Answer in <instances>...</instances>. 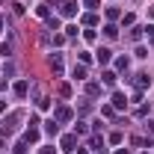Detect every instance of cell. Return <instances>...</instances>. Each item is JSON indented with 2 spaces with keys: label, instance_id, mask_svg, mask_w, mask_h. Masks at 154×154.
<instances>
[{
  "label": "cell",
  "instance_id": "9c48e42d",
  "mask_svg": "<svg viewBox=\"0 0 154 154\" xmlns=\"http://www.w3.org/2000/svg\"><path fill=\"white\" fill-rule=\"evenodd\" d=\"M104 83H107V86H113V83H116V74H113V71H104Z\"/></svg>",
  "mask_w": 154,
  "mask_h": 154
},
{
  "label": "cell",
  "instance_id": "6da1fadb",
  "mask_svg": "<svg viewBox=\"0 0 154 154\" xmlns=\"http://www.w3.org/2000/svg\"><path fill=\"white\" fill-rule=\"evenodd\" d=\"M59 12H62L65 18H71V15H77V0H62V6H59Z\"/></svg>",
  "mask_w": 154,
  "mask_h": 154
},
{
  "label": "cell",
  "instance_id": "277c9868",
  "mask_svg": "<svg viewBox=\"0 0 154 154\" xmlns=\"http://www.w3.org/2000/svg\"><path fill=\"white\" fill-rule=\"evenodd\" d=\"M125 104H128L125 95H122V92H116V95H113V107H116V110H125Z\"/></svg>",
  "mask_w": 154,
  "mask_h": 154
},
{
  "label": "cell",
  "instance_id": "5b68a950",
  "mask_svg": "<svg viewBox=\"0 0 154 154\" xmlns=\"http://www.w3.org/2000/svg\"><path fill=\"white\" fill-rule=\"evenodd\" d=\"M98 62H101V65L110 62V48H101V51H98Z\"/></svg>",
  "mask_w": 154,
  "mask_h": 154
},
{
  "label": "cell",
  "instance_id": "30bf717a",
  "mask_svg": "<svg viewBox=\"0 0 154 154\" xmlns=\"http://www.w3.org/2000/svg\"><path fill=\"white\" fill-rule=\"evenodd\" d=\"M104 33H107V36H110V38H113V36H116V33H119V30H116V27H113V24H107V27H104Z\"/></svg>",
  "mask_w": 154,
  "mask_h": 154
},
{
  "label": "cell",
  "instance_id": "4fadbf2b",
  "mask_svg": "<svg viewBox=\"0 0 154 154\" xmlns=\"http://www.w3.org/2000/svg\"><path fill=\"white\" fill-rule=\"evenodd\" d=\"M116 154H128V151H116Z\"/></svg>",
  "mask_w": 154,
  "mask_h": 154
},
{
  "label": "cell",
  "instance_id": "3957f363",
  "mask_svg": "<svg viewBox=\"0 0 154 154\" xmlns=\"http://www.w3.org/2000/svg\"><path fill=\"white\" fill-rule=\"evenodd\" d=\"M59 145H62V151H74L77 139H74V136H62V142H59Z\"/></svg>",
  "mask_w": 154,
  "mask_h": 154
},
{
  "label": "cell",
  "instance_id": "ba28073f",
  "mask_svg": "<svg viewBox=\"0 0 154 154\" xmlns=\"http://www.w3.org/2000/svg\"><path fill=\"white\" fill-rule=\"evenodd\" d=\"M36 15H38V18H48V6H45V3H38V6H36Z\"/></svg>",
  "mask_w": 154,
  "mask_h": 154
},
{
  "label": "cell",
  "instance_id": "8fae6325",
  "mask_svg": "<svg viewBox=\"0 0 154 154\" xmlns=\"http://www.w3.org/2000/svg\"><path fill=\"white\" fill-rule=\"evenodd\" d=\"M83 3H86L89 9H98V0H83Z\"/></svg>",
  "mask_w": 154,
  "mask_h": 154
},
{
  "label": "cell",
  "instance_id": "7c38bea8",
  "mask_svg": "<svg viewBox=\"0 0 154 154\" xmlns=\"http://www.w3.org/2000/svg\"><path fill=\"white\" fill-rule=\"evenodd\" d=\"M142 30H145V33H148V36L154 38V24H148V27H142Z\"/></svg>",
  "mask_w": 154,
  "mask_h": 154
},
{
  "label": "cell",
  "instance_id": "8992f818",
  "mask_svg": "<svg viewBox=\"0 0 154 154\" xmlns=\"http://www.w3.org/2000/svg\"><path fill=\"white\" fill-rule=\"evenodd\" d=\"M71 77H74V80H86V68H83V65H77L74 71H71Z\"/></svg>",
  "mask_w": 154,
  "mask_h": 154
},
{
  "label": "cell",
  "instance_id": "52a82bcc",
  "mask_svg": "<svg viewBox=\"0 0 154 154\" xmlns=\"http://www.w3.org/2000/svg\"><path fill=\"white\" fill-rule=\"evenodd\" d=\"M15 95H18V98L27 95V83H24V80H21V83H15Z\"/></svg>",
  "mask_w": 154,
  "mask_h": 154
},
{
  "label": "cell",
  "instance_id": "7a4b0ae2",
  "mask_svg": "<svg viewBox=\"0 0 154 154\" xmlns=\"http://www.w3.org/2000/svg\"><path fill=\"white\" fill-rule=\"evenodd\" d=\"M45 134L59 136V122H57V119H48V122H45Z\"/></svg>",
  "mask_w": 154,
  "mask_h": 154
}]
</instances>
